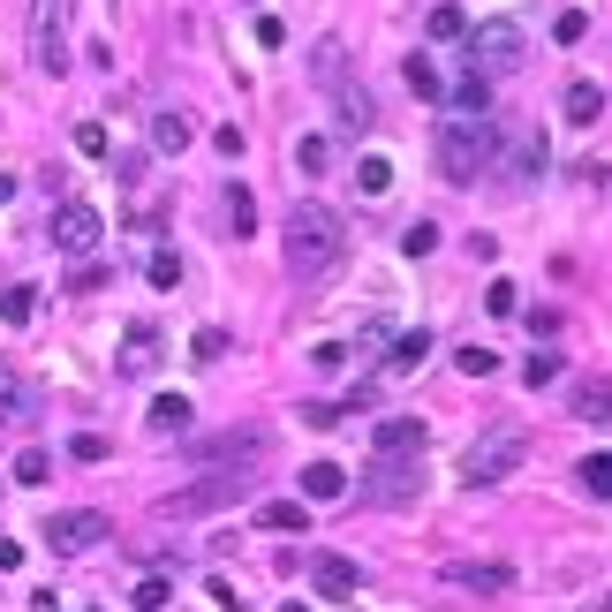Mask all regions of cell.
Wrapping results in <instances>:
<instances>
[{
	"label": "cell",
	"mask_w": 612,
	"mask_h": 612,
	"mask_svg": "<svg viewBox=\"0 0 612 612\" xmlns=\"http://www.w3.org/2000/svg\"><path fill=\"white\" fill-rule=\"evenodd\" d=\"M280 258H288L296 280H317V273L340 258V212L317 204V197L288 204V220H280Z\"/></svg>",
	"instance_id": "obj_1"
},
{
	"label": "cell",
	"mask_w": 612,
	"mask_h": 612,
	"mask_svg": "<svg viewBox=\"0 0 612 612\" xmlns=\"http://www.w3.org/2000/svg\"><path fill=\"white\" fill-rule=\"evenodd\" d=\"M461 46H469V76H484V84H491V76L522 68V46H529V38H522V23H514V15H484V23H469V38H461Z\"/></svg>",
	"instance_id": "obj_2"
},
{
	"label": "cell",
	"mask_w": 612,
	"mask_h": 612,
	"mask_svg": "<svg viewBox=\"0 0 612 612\" xmlns=\"http://www.w3.org/2000/svg\"><path fill=\"white\" fill-rule=\"evenodd\" d=\"M522 469V432H476L461 454V491H491Z\"/></svg>",
	"instance_id": "obj_3"
},
{
	"label": "cell",
	"mask_w": 612,
	"mask_h": 612,
	"mask_svg": "<svg viewBox=\"0 0 612 612\" xmlns=\"http://www.w3.org/2000/svg\"><path fill=\"white\" fill-rule=\"evenodd\" d=\"M499 152V129L491 122H454V129H439V174L447 182H476L484 166Z\"/></svg>",
	"instance_id": "obj_4"
},
{
	"label": "cell",
	"mask_w": 612,
	"mask_h": 612,
	"mask_svg": "<svg viewBox=\"0 0 612 612\" xmlns=\"http://www.w3.org/2000/svg\"><path fill=\"white\" fill-rule=\"evenodd\" d=\"M30 61L38 76H68V0H30Z\"/></svg>",
	"instance_id": "obj_5"
},
{
	"label": "cell",
	"mask_w": 612,
	"mask_h": 612,
	"mask_svg": "<svg viewBox=\"0 0 612 612\" xmlns=\"http://www.w3.org/2000/svg\"><path fill=\"white\" fill-rule=\"evenodd\" d=\"M107 537H114V522H107V514H91V507H68V514H53V522H46V545H53V552H68V560H76V552H99Z\"/></svg>",
	"instance_id": "obj_6"
},
{
	"label": "cell",
	"mask_w": 612,
	"mask_h": 612,
	"mask_svg": "<svg viewBox=\"0 0 612 612\" xmlns=\"http://www.w3.org/2000/svg\"><path fill=\"white\" fill-rule=\"evenodd\" d=\"M99 235H107V220H99V204H61L53 212V250H68V258H91L99 250Z\"/></svg>",
	"instance_id": "obj_7"
},
{
	"label": "cell",
	"mask_w": 612,
	"mask_h": 612,
	"mask_svg": "<svg viewBox=\"0 0 612 612\" xmlns=\"http://www.w3.org/2000/svg\"><path fill=\"white\" fill-rule=\"evenodd\" d=\"M235 499H242V476H227V469H220V476H197L189 491H174V499H166V514H220V507H235Z\"/></svg>",
	"instance_id": "obj_8"
},
{
	"label": "cell",
	"mask_w": 612,
	"mask_h": 612,
	"mask_svg": "<svg viewBox=\"0 0 612 612\" xmlns=\"http://www.w3.org/2000/svg\"><path fill=\"white\" fill-rule=\"evenodd\" d=\"M499 174H507V182H522V189H529V182H537V174H545V129H514V137H499Z\"/></svg>",
	"instance_id": "obj_9"
},
{
	"label": "cell",
	"mask_w": 612,
	"mask_h": 612,
	"mask_svg": "<svg viewBox=\"0 0 612 612\" xmlns=\"http://www.w3.org/2000/svg\"><path fill=\"white\" fill-rule=\"evenodd\" d=\"M197 461H212V469L265 461V432H220V439H197Z\"/></svg>",
	"instance_id": "obj_10"
},
{
	"label": "cell",
	"mask_w": 612,
	"mask_h": 612,
	"mask_svg": "<svg viewBox=\"0 0 612 612\" xmlns=\"http://www.w3.org/2000/svg\"><path fill=\"white\" fill-rule=\"evenodd\" d=\"M409 491H416V461H394V454L371 461V499H378V507H401Z\"/></svg>",
	"instance_id": "obj_11"
},
{
	"label": "cell",
	"mask_w": 612,
	"mask_h": 612,
	"mask_svg": "<svg viewBox=\"0 0 612 612\" xmlns=\"http://www.w3.org/2000/svg\"><path fill=\"white\" fill-rule=\"evenodd\" d=\"M159 355H166L159 325H129V333H122V355H114V363H122L129 378H145V371H159Z\"/></svg>",
	"instance_id": "obj_12"
},
{
	"label": "cell",
	"mask_w": 612,
	"mask_h": 612,
	"mask_svg": "<svg viewBox=\"0 0 612 612\" xmlns=\"http://www.w3.org/2000/svg\"><path fill=\"white\" fill-rule=\"evenodd\" d=\"M371 454L416 461V454H424V424H416V416H394V424H378V432H371Z\"/></svg>",
	"instance_id": "obj_13"
},
{
	"label": "cell",
	"mask_w": 612,
	"mask_h": 612,
	"mask_svg": "<svg viewBox=\"0 0 612 612\" xmlns=\"http://www.w3.org/2000/svg\"><path fill=\"white\" fill-rule=\"evenodd\" d=\"M189 137H197V122H189V114H174V107L152 114V152L159 159H182V152H189Z\"/></svg>",
	"instance_id": "obj_14"
},
{
	"label": "cell",
	"mask_w": 612,
	"mask_h": 612,
	"mask_svg": "<svg viewBox=\"0 0 612 612\" xmlns=\"http://www.w3.org/2000/svg\"><path fill=\"white\" fill-rule=\"evenodd\" d=\"M447 583H454V590H507L514 575H507L499 560H454V567H447Z\"/></svg>",
	"instance_id": "obj_15"
},
{
	"label": "cell",
	"mask_w": 612,
	"mask_h": 612,
	"mask_svg": "<svg viewBox=\"0 0 612 612\" xmlns=\"http://www.w3.org/2000/svg\"><path fill=\"white\" fill-rule=\"evenodd\" d=\"M560 114H567L575 129H590V122L605 114V91H598V84L583 76V84H567V91H560Z\"/></svg>",
	"instance_id": "obj_16"
},
{
	"label": "cell",
	"mask_w": 612,
	"mask_h": 612,
	"mask_svg": "<svg viewBox=\"0 0 612 612\" xmlns=\"http://www.w3.org/2000/svg\"><path fill=\"white\" fill-rule=\"evenodd\" d=\"M575 416L598 424V432H612V386L605 378H583V386H575Z\"/></svg>",
	"instance_id": "obj_17"
},
{
	"label": "cell",
	"mask_w": 612,
	"mask_h": 612,
	"mask_svg": "<svg viewBox=\"0 0 612 612\" xmlns=\"http://www.w3.org/2000/svg\"><path fill=\"white\" fill-rule=\"evenodd\" d=\"M401 84H409L416 99H447V76H439L432 53H409V61H401Z\"/></svg>",
	"instance_id": "obj_18"
},
{
	"label": "cell",
	"mask_w": 612,
	"mask_h": 612,
	"mask_svg": "<svg viewBox=\"0 0 612 612\" xmlns=\"http://www.w3.org/2000/svg\"><path fill=\"white\" fill-rule=\"evenodd\" d=\"M258 522H265L273 537H296V529L310 522V507H303V499H265V507H258Z\"/></svg>",
	"instance_id": "obj_19"
},
{
	"label": "cell",
	"mask_w": 612,
	"mask_h": 612,
	"mask_svg": "<svg viewBox=\"0 0 612 612\" xmlns=\"http://www.w3.org/2000/svg\"><path fill=\"white\" fill-rule=\"evenodd\" d=\"M296 484H303V499H340V491H348V476H340V461H310L303 476H296Z\"/></svg>",
	"instance_id": "obj_20"
},
{
	"label": "cell",
	"mask_w": 612,
	"mask_h": 612,
	"mask_svg": "<svg viewBox=\"0 0 612 612\" xmlns=\"http://www.w3.org/2000/svg\"><path fill=\"white\" fill-rule=\"evenodd\" d=\"M30 409H38V394H30L23 378L0 371V424H30Z\"/></svg>",
	"instance_id": "obj_21"
},
{
	"label": "cell",
	"mask_w": 612,
	"mask_h": 612,
	"mask_svg": "<svg viewBox=\"0 0 612 612\" xmlns=\"http://www.w3.org/2000/svg\"><path fill=\"white\" fill-rule=\"evenodd\" d=\"M355 189H363V197H386V189H394V159L363 152V159H355Z\"/></svg>",
	"instance_id": "obj_22"
},
{
	"label": "cell",
	"mask_w": 612,
	"mask_h": 612,
	"mask_svg": "<svg viewBox=\"0 0 612 612\" xmlns=\"http://www.w3.org/2000/svg\"><path fill=\"white\" fill-rule=\"evenodd\" d=\"M227 227H235V235H258V197H250L242 182H227Z\"/></svg>",
	"instance_id": "obj_23"
},
{
	"label": "cell",
	"mask_w": 612,
	"mask_h": 612,
	"mask_svg": "<svg viewBox=\"0 0 612 612\" xmlns=\"http://www.w3.org/2000/svg\"><path fill=\"white\" fill-rule=\"evenodd\" d=\"M424 355H432V340H424V333H394V348H386V371H416Z\"/></svg>",
	"instance_id": "obj_24"
},
{
	"label": "cell",
	"mask_w": 612,
	"mask_h": 612,
	"mask_svg": "<svg viewBox=\"0 0 612 612\" xmlns=\"http://www.w3.org/2000/svg\"><path fill=\"white\" fill-rule=\"evenodd\" d=\"M575 484H583L590 499H612V454H583V469H575Z\"/></svg>",
	"instance_id": "obj_25"
},
{
	"label": "cell",
	"mask_w": 612,
	"mask_h": 612,
	"mask_svg": "<svg viewBox=\"0 0 612 612\" xmlns=\"http://www.w3.org/2000/svg\"><path fill=\"white\" fill-rule=\"evenodd\" d=\"M447 99H454L469 122H484V99H491V84H484V76H461V84H447Z\"/></svg>",
	"instance_id": "obj_26"
},
{
	"label": "cell",
	"mask_w": 612,
	"mask_h": 612,
	"mask_svg": "<svg viewBox=\"0 0 612 612\" xmlns=\"http://www.w3.org/2000/svg\"><path fill=\"white\" fill-rule=\"evenodd\" d=\"M0 317H8V325H30V317H38V288H30V280H15V288L0 296Z\"/></svg>",
	"instance_id": "obj_27"
},
{
	"label": "cell",
	"mask_w": 612,
	"mask_h": 612,
	"mask_svg": "<svg viewBox=\"0 0 612 612\" xmlns=\"http://www.w3.org/2000/svg\"><path fill=\"white\" fill-rule=\"evenodd\" d=\"M189 424V394H159L152 401V432H182Z\"/></svg>",
	"instance_id": "obj_28"
},
{
	"label": "cell",
	"mask_w": 612,
	"mask_h": 612,
	"mask_svg": "<svg viewBox=\"0 0 612 612\" xmlns=\"http://www.w3.org/2000/svg\"><path fill=\"white\" fill-rule=\"evenodd\" d=\"M424 30H432L439 46H461V38H469V15H461V8H432V23H424Z\"/></svg>",
	"instance_id": "obj_29"
},
{
	"label": "cell",
	"mask_w": 612,
	"mask_h": 612,
	"mask_svg": "<svg viewBox=\"0 0 612 612\" xmlns=\"http://www.w3.org/2000/svg\"><path fill=\"white\" fill-rule=\"evenodd\" d=\"M317 590H325V598H348V590H355V567H348V560H317Z\"/></svg>",
	"instance_id": "obj_30"
},
{
	"label": "cell",
	"mask_w": 612,
	"mask_h": 612,
	"mask_svg": "<svg viewBox=\"0 0 612 612\" xmlns=\"http://www.w3.org/2000/svg\"><path fill=\"white\" fill-rule=\"evenodd\" d=\"M560 371H567V363H560V355H552V348H537V355H529V363H522V386H552V378H560Z\"/></svg>",
	"instance_id": "obj_31"
},
{
	"label": "cell",
	"mask_w": 612,
	"mask_h": 612,
	"mask_svg": "<svg viewBox=\"0 0 612 612\" xmlns=\"http://www.w3.org/2000/svg\"><path fill=\"white\" fill-rule=\"evenodd\" d=\"M296 166H303V174H325V166H333V137H303V145H296Z\"/></svg>",
	"instance_id": "obj_32"
},
{
	"label": "cell",
	"mask_w": 612,
	"mask_h": 612,
	"mask_svg": "<svg viewBox=\"0 0 612 612\" xmlns=\"http://www.w3.org/2000/svg\"><path fill=\"white\" fill-rule=\"evenodd\" d=\"M46 476H53L46 447H23V454H15V484H46Z\"/></svg>",
	"instance_id": "obj_33"
},
{
	"label": "cell",
	"mask_w": 612,
	"mask_h": 612,
	"mask_svg": "<svg viewBox=\"0 0 612 612\" xmlns=\"http://www.w3.org/2000/svg\"><path fill=\"white\" fill-rule=\"evenodd\" d=\"M484 310H491V317H522V296H514V280H491V288H484Z\"/></svg>",
	"instance_id": "obj_34"
},
{
	"label": "cell",
	"mask_w": 612,
	"mask_h": 612,
	"mask_svg": "<svg viewBox=\"0 0 612 612\" xmlns=\"http://www.w3.org/2000/svg\"><path fill=\"white\" fill-rule=\"evenodd\" d=\"M432 250H439V227H432V220H416V227L401 235V258H432Z\"/></svg>",
	"instance_id": "obj_35"
},
{
	"label": "cell",
	"mask_w": 612,
	"mask_h": 612,
	"mask_svg": "<svg viewBox=\"0 0 612 612\" xmlns=\"http://www.w3.org/2000/svg\"><path fill=\"white\" fill-rule=\"evenodd\" d=\"M454 371H461V378H491V371H499V355H491V348H461Z\"/></svg>",
	"instance_id": "obj_36"
},
{
	"label": "cell",
	"mask_w": 612,
	"mask_h": 612,
	"mask_svg": "<svg viewBox=\"0 0 612 612\" xmlns=\"http://www.w3.org/2000/svg\"><path fill=\"white\" fill-rule=\"evenodd\" d=\"M145 273H152V288H174V280H182V258H174V250H152Z\"/></svg>",
	"instance_id": "obj_37"
},
{
	"label": "cell",
	"mask_w": 612,
	"mask_h": 612,
	"mask_svg": "<svg viewBox=\"0 0 612 612\" xmlns=\"http://www.w3.org/2000/svg\"><path fill=\"white\" fill-rule=\"evenodd\" d=\"M189 355H197V363H220V355H227V333H220V325H204V333L189 340Z\"/></svg>",
	"instance_id": "obj_38"
},
{
	"label": "cell",
	"mask_w": 612,
	"mask_h": 612,
	"mask_svg": "<svg viewBox=\"0 0 612 612\" xmlns=\"http://www.w3.org/2000/svg\"><path fill=\"white\" fill-rule=\"evenodd\" d=\"M583 30H590V15H583V8H560V23H552V38H560V46H575Z\"/></svg>",
	"instance_id": "obj_39"
},
{
	"label": "cell",
	"mask_w": 612,
	"mask_h": 612,
	"mask_svg": "<svg viewBox=\"0 0 612 612\" xmlns=\"http://www.w3.org/2000/svg\"><path fill=\"white\" fill-rule=\"evenodd\" d=\"M137 612H166V575H145V583H137Z\"/></svg>",
	"instance_id": "obj_40"
},
{
	"label": "cell",
	"mask_w": 612,
	"mask_h": 612,
	"mask_svg": "<svg viewBox=\"0 0 612 612\" xmlns=\"http://www.w3.org/2000/svg\"><path fill=\"white\" fill-rule=\"evenodd\" d=\"M204 598H212V605H227V612L242 605V590H235V583H227V575H204Z\"/></svg>",
	"instance_id": "obj_41"
},
{
	"label": "cell",
	"mask_w": 612,
	"mask_h": 612,
	"mask_svg": "<svg viewBox=\"0 0 612 612\" xmlns=\"http://www.w3.org/2000/svg\"><path fill=\"white\" fill-rule=\"evenodd\" d=\"M76 152L107 159V129H99V122H76Z\"/></svg>",
	"instance_id": "obj_42"
},
{
	"label": "cell",
	"mask_w": 612,
	"mask_h": 612,
	"mask_svg": "<svg viewBox=\"0 0 612 612\" xmlns=\"http://www.w3.org/2000/svg\"><path fill=\"white\" fill-rule=\"evenodd\" d=\"M575 182H583V189H605L612 166H605V159H575Z\"/></svg>",
	"instance_id": "obj_43"
},
{
	"label": "cell",
	"mask_w": 612,
	"mask_h": 612,
	"mask_svg": "<svg viewBox=\"0 0 612 612\" xmlns=\"http://www.w3.org/2000/svg\"><path fill=\"white\" fill-rule=\"evenodd\" d=\"M303 424H317V432L340 424V401H303Z\"/></svg>",
	"instance_id": "obj_44"
},
{
	"label": "cell",
	"mask_w": 612,
	"mask_h": 612,
	"mask_svg": "<svg viewBox=\"0 0 612 612\" xmlns=\"http://www.w3.org/2000/svg\"><path fill=\"white\" fill-rule=\"evenodd\" d=\"M0 567H23V545L15 537H0Z\"/></svg>",
	"instance_id": "obj_45"
},
{
	"label": "cell",
	"mask_w": 612,
	"mask_h": 612,
	"mask_svg": "<svg viewBox=\"0 0 612 612\" xmlns=\"http://www.w3.org/2000/svg\"><path fill=\"white\" fill-rule=\"evenodd\" d=\"M15 197H23V182H15V174H0V204H15Z\"/></svg>",
	"instance_id": "obj_46"
},
{
	"label": "cell",
	"mask_w": 612,
	"mask_h": 612,
	"mask_svg": "<svg viewBox=\"0 0 612 612\" xmlns=\"http://www.w3.org/2000/svg\"><path fill=\"white\" fill-rule=\"evenodd\" d=\"M30 612H61V598H53V590H38V598H30Z\"/></svg>",
	"instance_id": "obj_47"
},
{
	"label": "cell",
	"mask_w": 612,
	"mask_h": 612,
	"mask_svg": "<svg viewBox=\"0 0 612 612\" xmlns=\"http://www.w3.org/2000/svg\"><path fill=\"white\" fill-rule=\"evenodd\" d=\"M280 612H310V605H280Z\"/></svg>",
	"instance_id": "obj_48"
},
{
	"label": "cell",
	"mask_w": 612,
	"mask_h": 612,
	"mask_svg": "<svg viewBox=\"0 0 612 612\" xmlns=\"http://www.w3.org/2000/svg\"><path fill=\"white\" fill-rule=\"evenodd\" d=\"M605 612H612V598H605Z\"/></svg>",
	"instance_id": "obj_49"
}]
</instances>
